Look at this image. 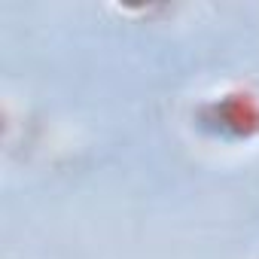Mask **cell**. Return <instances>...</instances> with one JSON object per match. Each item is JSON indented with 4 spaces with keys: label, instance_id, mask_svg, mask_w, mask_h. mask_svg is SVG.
<instances>
[{
    "label": "cell",
    "instance_id": "6da1fadb",
    "mask_svg": "<svg viewBox=\"0 0 259 259\" xmlns=\"http://www.w3.org/2000/svg\"><path fill=\"white\" fill-rule=\"evenodd\" d=\"M198 125L210 138L223 141H253L259 138V95L247 85H232L207 98L198 113Z\"/></svg>",
    "mask_w": 259,
    "mask_h": 259
}]
</instances>
